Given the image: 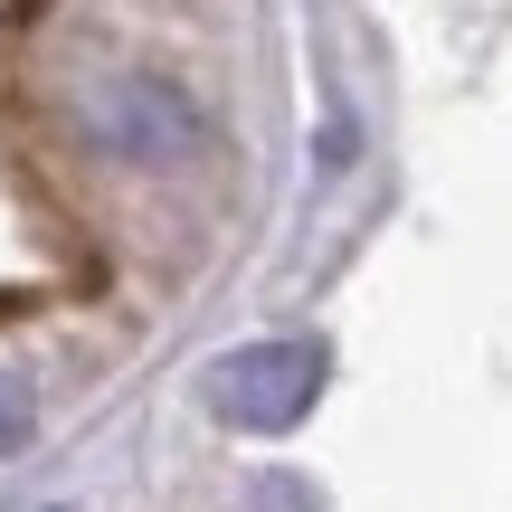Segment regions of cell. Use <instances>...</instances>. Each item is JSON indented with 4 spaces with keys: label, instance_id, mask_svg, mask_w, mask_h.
<instances>
[{
    "label": "cell",
    "instance_id": "6da1fadb",
    "mask_svg": "<svg viewBox=\"0 0 512 512\" xmlns=\"http://www.w3.org/2000/svg\"><path fill=\"white\" fill-rule=\"evenodd\" d=\"M76 124L105 162L124 171H190L219 133H209V105L162 67H105L86 95H76Z\"/></svg>",
    "mask_w": 512,
    "mask_h": 512
},
{
    "label": "cell",
    "instance_id": "7a4b0ae2",
    "mask_svg": "<svg viewBox=\"0 0 512 512\" xmlns=\"http://www.w3.org/2000/svg\"><path fill=\"white\" fill-rule=\"evenodd\" d=\"M313 399H323V351L313 342H256V351L209 370V408H219L228 427H256V437L294 427Z\"/></svg>",
    "mask_w": 512,
    "mask_h": 512
},
{
    "label": "cell",
    "instance_id": "3957f363",
    "mask_svg": "<svg viewBox=\"0 0 512 512\" xmlns=\"http://www.w3.org/2000/svg\"><path fill=\"white\" fill-rule=\"evenodd\" d=\"M29 437H38V389L19 380L10 361H0V456H19Z\"/></svg>",
    "mask_w": 512,
    "mask_h": 512
},
{
    "label": "cell",
    "instance_id": "277c9868",
    "mask_svg": "<svg viewBox=\"0 0 512 512\" xmlns=\"http://www.w3.org/2000/svg\"><path fill=\"white\" fill-rule=\"evenodd\" d=\"M256 503H266V512H304L313 494H304V484H285V475H275V484H256Z\"/></svg>",
    "mask_w": 512,
    "mask_h": 512
}]
</instances>
